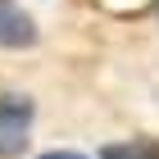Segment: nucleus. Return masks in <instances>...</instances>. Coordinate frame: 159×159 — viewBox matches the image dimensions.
Segmentation results:
<instances>
[{
    "mask_svg": "<svg viewBox=\"0 0 159 159\" xmlns=\"http://www.w3.org/2000/svg\"><path fill=\"white\" fill-rule=\"evenodd\" d=\"M0 46H5V50L37 46V23H32V14L18 9L14 0H0Z\"/></svg>",
    "mask_w": 159,
    "mask_h": 159,
    "instance_id": "2",
    "label": "nucleus"
},
{
    "mask_svg": "<svg viewBox=\"0 0 159 159\" xmlns=\"http://www.w3.org/2000/svg\"><path fill=\"white\" fill-rule=\"evenodd\" d=\"M32 100L18 96V91H5L0 96V159H14L23 155L27 146V132H32Z\"/></svg>",
    "mask_w": 159,
    "mask_h": 159,
    "instance_id": "1",
    "label": "nucleus"
},
{
    "mask_svg": "<svg viewBox=\"0 0 159 159\" xmlns=\"http://www.w3.org/2000/svg\"><path fill=\"white\" fill-rule=\"evenodd\" d=\"M41 159H86V155H77V150H46Z\"/></svg>",
    "mask_w": 159,
    "mask_h": 159,
    "instance_id": "4",
    "label": "nucleus"
},
{
    "mask_svg": "<svg viewBox=\"0 0 159 159\" xmlns=\"http://www.w3.org/2000/svg\"><path fill=\"white\" fill-rule=\"evenodd\" d=\"M100 159H159V141L155 136H132V141H114L100 150Z\"/></svg>",
    "mask_w": 159,
    "mask_h": 159,
    "instance_id": "3",
    "label": "nucleus"
}]
</instances>
